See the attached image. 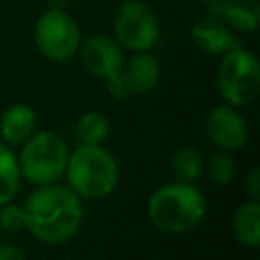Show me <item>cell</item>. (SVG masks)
Wrapping results in <instances>:
<instances>
[{
  "mask_svg": "<svg viewBox=\"0 0 260 260\" xmlns=\"http://www.w3.org/2000/svg\"><path fill=\"white\" fill-rule=\"evenodd\" d=\"M205 158L199 150L191 146H181L171 156V173L181 183H195L201 179Z\"/></svg>",
  "mask_w": 260,
  "mask_h": 260,
  "instance_id": "15",
  "label": "cell"
},
{
  "mask_svg": "<svg viewBox=\"0 0 260 260\" xmlns=\"http://www.w3.org/2000/svg\"><path fill=\"white\" fill-rule=\"evenodd\" d=\"M217 91L234 108L254 104L260 93V63L256 55L240 45L223 53L217 67Z\"/></svg>",
  "mask_w": 260,
  "mask_h": 260,
  "instance_id": "5",
  "label": "cell"
},
{
  "mask_svg": "<svg viewBox=\"0 0 260 260\" xmlns=\"http://www.w3.org/2000/svg\"><path fill=\"white\" fill-rule=\"evenodd\" d=\"M110 136V120L98 110L83 112L75 122V138L79 144H102Z\"/></svg>",
  "mask_w": 260,
  "mask_h": 260,
  "instance_id": "16",
  "label": "cell"
},
{
  "mask_svg": "<svg viewBox=\"0 0 260 260\" xmlns=\"http://www.w3.org/2000/svg\"><path fill=\"white\" fill-rule=\"evenodd\" d=\"M203 173L207 179L215 185H228L236 177V158L228 150H217L213 152L203 167Z\"/></svg>",
  "mask_w": 260,
  "mask_h": 260,
  "instance_id": "18",
  "label": "cell"
},
{
  "mask_svg": "<svg viewBox=\"0 0 260 260\" xmlns=\"http://www.w3.org/2000/svg\"><path fill=\"white\" fill-rule=\"evenodd\" d=\"M112 28L116 43L132 53L154 49L160 37L158 16L144 0H124L114 14Z\"/></svg>",
  "mask_w": 260,
  "mask_h": 260,
  "instance_id": "7",
  "label": "cell"
},
{
  "mask_svg": "<svg viewBox=\"0 0 260 260\" xmlns=\"http://www.w3.org/2000/svg\"><path fill=\"white\" fill-rule=\"evenodd\" d=\"M191 39L205 55H223L238 47V37L219 16L205 14L191 26Z\"/></svg>",
  "mask_w": 260,
  "mask_h": 260,
  "instance_id": "10",
  "label": "cell"
},
{
  "mask_svg": "<svg viewBox=\"0 0 260 260\" xmlns=\"http://www.w3.org/2000/svg\"><path fill=\"white\" fill-rule=\"evenodd\" d=\"M244 187H246V193L250 195V199H256V201L260 199V169L258 167L250 169V173L246 175Z\"/></svg>",
  "mask_w": 260,
  "mask_h": 260,
  "instance_id": "21",
  "label": "cell"
},
{
  "mask_svg": "<svg viewBox=\"0 0 260 260\" xmlns=\"http://www.w3.org/2000/svg\"><path fill=\"white\" fill-rule=\"evenodd\" d=\"M37 126V114L28 104H12L0 116V138L8 146H20Z\"/></svg>",
  "mask_w": 260,
  "mask_h": 260,
  "instance_id": "12",
  "label": "cell"
},
{
  "mask_svg": "<svg viewBox=\"0 0 260 260\" xmlns=\"http://www.w3.org/2000/svg\"><path fill=\"white\" fill-rule=\"evenodd\" d=\"M150 223L162 234H187L201 225L207 201L195 183H167L152 191L146 203Z\"/></svg>",
  "mask_w": 260,
  "mask_h": 260,
  "instance_id": "2",
  "label": "cell"
},
{
  "mask_svg": "<svg viewBox=\"0 0 260 260\" xmlns=\"http://www.w3.org/2000/svg\"><path fill=\"white\" fill-rule=\"evenodd\" d=\"M205 134L219 150H240L248 142V124L238 108L219 104L205 116Z\"/></svg>",
  "mask_w": 260,
  "mask_h": 260,
  "instance_id": "8",
  "label": "cell"
},
{
  "mask_svg": "<svg viewBox=\"0 0 260 260\" xmlns=\"http://www.w3.org/2000/svg\"><path fill=\"white\" fill-rule=\"evenodd\" d=\"M77 55L85 71L100 79H108L122 71V65L126 61L124 49L116 43L114 37L108 35H91L87 39H81Z\"/></svg>",
  "mask_w": 260,
  "mask_h": 260,
  "instance_id": "9",
  "label": "cell"
},
{
  "mask_svg": "<svg viewBox=\"0 0 260 260\" xmlns=\"http://www.w3.org/2000/svg\"><path fill=\"white\" fill-rule=\"evenodd\" d=\"M232 232L242 246L252 250L260 246V203L256 199L244 201L236 207L232 215Z\"/></svg>",
  "mask_w": 260,
  "mask_h": 260,
  "instance_id": "14",
  "label": "cell"
},
{
  "mask_svg": "<svg viewBox=\"0 0 260 260\" xmlns=\"http://www.w3.org/2000/svg\"><path fill=\"white\" fill-rule=\"evenodd\" d=\"M122 75L132 91L136 93H148L158 85L160 79V63L150 51H140L132 53L130 59L124 61L122 65Z\"/></svg>",
  "mask_w": 260,
  "mask_h": 260,
  "instance_id": "11",
  "label": "cell"
},
{
  "mask_svg": "<svg viewBox=\"0 0 260 260\" xmlns=\"http://www.w3.org/2000/svg\"><path fill=\"white\" fill-rule=\"evenodd\" d=\"M104 81H106L108 93H110L114 100H128V98H132V91H130V87H128V83H126L122 71H118L116 75H112V77H108V79H104Z\"/></svg>",
  "mask_w": 260,
  "mask_h": 260,
  "instance_id": "20",
  "label": "cell"
},
{
  "mask_svg": "<svg viewBox=\"0 0 260 260\" xmlns=\"http://www.w3.org/2000/svg\"><path fill=\"white\" fill-rule=\"evenodd\" d=\"M0 225L8 232L24 228V215H22V205H14L12 201L0 205Z\"/></svg>",
  "mask_w": 260,
  "mask_h": 260,
  "instance_id": "19",
  "label": "cell"
},
{
  "mask_svg": "<svg viewBox=\"0 0 260 260\" xmlns=\"http://www.w3.org/2000/svg\"><path fill=\"white\" fill-rule=\"evenodd\" d=\"M69 158V148L65 140L53 130L32 132L22 144L16 156L20 179L30 185H49L57 183L65 175Z\"/></svg>",
  "mask_w": 260,
  "mask_h": 260,
  "instance_id": "4",
  "label": "cell"
},
{
  "mask_svg": "<svg viewBox=\"0 0 260 260\" xmlns=\"http://www.w3.org/2000/svg\"><path fill=\"white\" fill-rule=\"evenodd\" d=\"M20 189V169L16 154L4 142H0V205L12 201Z\"/></svg>",
  "mask_w": 260,
  "mask_h": 260,
  "instance_id": "17",
  "label": "cell"
},
{
  "mask_svg": "<svg viewBox=\"0 0 260 260\" xmlns=\"http://www.w3.org/2000/svg\"><path fill=\"white\" fill-rule=\"evenodd\" d=\"M0 260H26L24 252L12 244H0Z\"/></svg>",
  "mask_w": 260,
  "mask_h": 260,
  "instance_id": "22",
  "label": "cell"
},
{
  "mask_svg": "<svg viewBox=\"0 0 260 260\" xmlns=\"http://www.w3.org/2000/svg\"><path fill=\"white\" fill-rule=\"evenodd\" d=\"M35 45L43 57L55 63L69 61L81 45V30L65 8H47L35 22Z\"/></svg>",
  "mask_w": 260,
  "mask_h": 260,
  "instance_id": "6",
  "label": "cell"
},
{
  "mask_svg": "<svg viewBox=\"0 0 260 260\" xmlns=\"http://www.w3.org/2000/svg\"><path fill=\"white\" fill-rule=\"evenodd\" d=\"M211 14L234 30L254 32L260 24V0H221Z\"/></svg>",
  "mask_w": 260,
  "mask_h": 260,
  "instance_id": "13",
  "label": "cell"
},
{
  "mask_svg": "<svg viewBox=\"0 0 260 260\" xmlns=\"http://www.w3.org/2000/svg\"><path fill=\"white\" fill-rule=\"evenodd\" d=\"M201 6H203V10H205V14H211L215 8H217V4L221 2V0H197Z\"/></svg>",
  "mask_w": 260,
  "mask_h": 260,
  "instance_id": "23",
  "label": "cell"
},
{
  "mask_svg": "<svg viewBox=\"0 0 260 260\" xmlns=\"http://www.w3.org/2000/svg\"><path fill=\"white\" fill-rule=\"evenodd\" d=\"M93 2H106V0H93Z\"/></svg>",
  "mask_w": 260,
  "mask_h": 260,
  "instance_id": "24",
  "label": "cell"
},
{
  "mask_svg": "<svg viewBox=\"0 0 260 260\" xmlns=\"http://www.w3.org/2000/svg\"><path fill=\"white\" fill-rule=\"evenodd\" d=\"M63 177L77 197L104 199L116 189L120 169L116 156L102 144H79L69 152Z\"/></svg>",
  "mask_w": 260,
  "mask_h": 260,
  "instance_id": "3",
  "label": "cell"
},
{
  "mask_svg": "<svg viewBox=\"0 0 260 260\" xmlns=\"http://www.w3.org/2000/svg\"><path fill=\"white\" fill-rule=\"evenodd\" d=\"M24 228L49 246L73 240L83 221V199L63 183L41 185L22 203Z\"/></svg>",
  "mask_w": 260,
  "mask_h": 260,
  "instance_id": "1",
  "label": "cell"
}]
</instances>
